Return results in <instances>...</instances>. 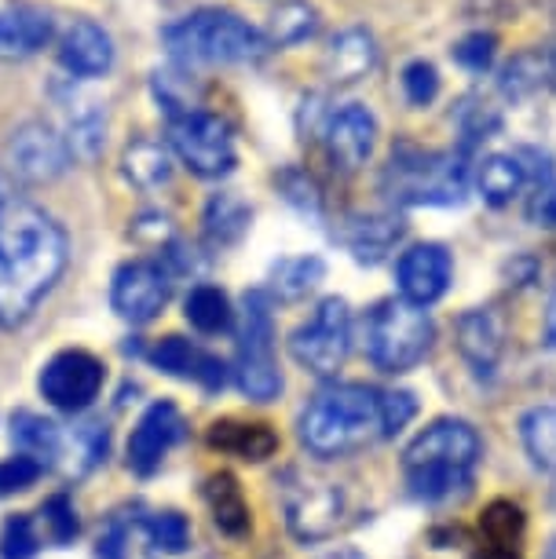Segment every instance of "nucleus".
<instances>
[{"label":"nucleus","instance_id":"nucleus-9","mask_svg":"<svg viewBox=\"0 0 556 559\" xmlns=\"http://www.w3.org/2000/svg\"><path fill=\"white\" fill-rule=\"evenodd\" d=\"M293 358L315 377H338L352 355V311L341 297H327L311 319L289 336Z\"/></svg>","mask_w":556,"mask_h":559},{"label":"nucleus","instance_id":"nucleus-1","mask_svg":"<svg viewBox=\"0 0 556 559\" xmlns=\"http://www.w3.org/2000/svg\"><path fill=\"white\" fill-rule=\"evenodd\" d=\"M67 267V235L29 198L0 202V325H23Z\"/></svg>","mask_w":556,"mask_h":559},{"label":"nucleus","instance_id":"nucleus-12","mask_svg":"<svg viewBox=\"0 0 556 559\" xmlns=\"http://www.w3.org/2000/svg\"><path fill=\"white\" fill-rule=\"evenodd\" d=\"M67 140L45 121H26L19 124L8 140V165L23 183H51L70 168Z\"/></svg>","mask_w":556,"mask_h":559},{"label":"nucleus","instance_id":"nucleus-11","mask_svg":"<svg viewBox=\"0 0 556 559\" xmlns=\"http://www.w3.org/2000/svg\"><path fill=\"white\" fill-rule=\"evenodd\" d=\"M37 388L56 409L78 414V409H88L96 403L103 388V362L88 352H59L40 369Z\"/></svg>","mask_w":556,"mask_h":559},{"label":"nucleus","instance_id":"nucleus-41","mask_svg":"<svg viewBox=\"0 0 556 559\" xmlns=\"http://www.w3.org/2000/svg\"><path fill=\"white\" fill-rule=\"evenodd\" d=\"M146 534H151V545L162 548V552H184L191 545V523L184 520L180 512H157L151 523H146Z\"/></svg>","mask_w":556,"mask_h":559},{"label":"nucleus","instance_id":"nucleus-42","mask_svg":"<svg viewBox=\"0 0 556 559\" xmlns=\"http://www.w3.org/2000/svg\"><path fill=\"white\" fill-rule=\"evenodd\" d=\"M40 515H45L48 537L59 548H67L73 537H78V512H73V504H70L67 493H56V498H48L45 504H40Z\"/></svg>","mask_w":556,"mask_h":559},{"label":"nucleus","instance_id":"nucleus-37","mask_svg":"<svg viewBox=\"0 0 556 559\" xmlns=\"http://www.w3.org/2000/svg\"><path fill=\"white\" fill-rule=\"evenodd\" d=\"M275 183H279L282 198H286L297 213H304V216H319L322 213V194H319L315 179L304 173V168H282Z\"/></svg>","mask_w":556,"mask_h":559},{"label":"nucleus","instance_id":"nucleus-46","mask_svg":"<svg viewBox=\"0 0 556 559\" xmlns=\"http://www.w3.org/2000/svg\"><path fill=\"white\" fill-rule=\"evenodd\" d=\"M125 548H129V526L125 520H110L107 531L99 534V559H125Z\"/></svg>","mask_w":556,"mask_h":559},{"label":"nucleus","instance_id":"nucleus-17","mask_svg":"<svg viewBox=\"0 0 556 559\" xmlns=\"http://www.w3.org/2000/svg\"><path fill=\"white\" fill-rule=\"evenodd\" d=\"M59 107H62V140L73 162H96L103 143H107V114L96 99L81 96L78 88L59 92Z\"/></svg>","mask_w":556,"mask_h":559},{"label":"nucleus","instance_id":"nucleus-10","mask_svg":"<svg viewBox=\"0 0 556 559\" xmlns=\"http://www.w3.org/2000/svg\"><path fill=\"white\" fill-rule=\"evenodd\" d=\"M173 297V274L157 260H129L121 263L110 282V304L125 322L143 325Z\"/></svg>","mask_w":556,"mask_h":559},{"label":"nucleus","instance_id":"nucleus-3","mask_svg":"<svg viewBox=\"0 0 556 559\" xmlns=\"http://www.w3.org/2000/svg\"><path fill=\"white\" fill-rule=\"evenodd\" d=\"M480 457H484L480 431L469 420L439 417L417 431L411 447L403 450L406 487L417 501H447L469 490Z\"/></svg>","mask_w":556,"mask_h":559},{"label":"nucleus","instance_id":"nucleus-22","mask_svg":"<svg viewBox=\"0 0 556 559\" xmlns=\"http://www.w3.org/2000/svg\"><path fill=\"white\" fill-rule=\"evenodd\" d=\"M151 362L157 369H165V373L180 377V381H194L209 388V392H220V388L227 384V366L220 362L216 355H209L202 347H194L191 341H184V336H165V341H157L151 352Z\"/></svg>","mask_w":556,"mask_h":559},{"label":"nucleus","instance_id":"nucleus-32","mask_svg":"<svg viewBox=\"0 0 556 559\" xmlns=\"http://www.w3.org/2000/svg\"><path fill=\"white\" fill-rule=\"evenodd\" d=\"M315 29H319V12H315L308 0H286V4H279L271 12L264 37L271 48H293L300 40L315 37Z\"/></svg>","mask_w":556,"mask_h":559},{"label":"nucleus","instance_id":"nucleus-4","mask_svg":"<svg viewBox=\"0 0 556 559\" xmlns=\"http://www.w3.org/2000/svg\"><path fill=\"white\" fill-rule=\"evenodd\" d=\"M381 191L392 205H461L469 191V154L425 151L403 140L385 165Z\"/></svg>","mask_w":556,"mask_h":559},{"label":"nucleus","instance_id":"nucleus-31","mask_svg":"<svg viewBox=\"0 0 556 559\" xmlns=\"http://www.w3.org/2000/svg\"><path fill=\"white\" fill-rule=\"evenodd\" d=\"M498 88L509 99H528L534 92L549 88V70H545V48H528L512 56L498 73Z\"/></svg>","mask_w":556,"mask_h":559},{"label":"nucleus","instance_id":"nucleus-18","mask_svg":"<svg viewBox=\"0 0 556 559\" xmlns=\"http://www.w3.org/2000/svg\"><path fill=\"white\" fill-rule=\"evenodd\" d=\"M59 62L70 78H103L114 67V40L92 19H73L59 40Z\"/></svg>","mask_w":556,"mask_h":559},{"label":"nucleus","instance_id":"nucleus-33","mask_svg":"<svg viewBox=\"0 0 556 559\" xmlns=\"http://www.w3.org/2000/svg\"><path fill=\"white\" fill-rule=\"evenodd\" d=\"M184 314H187V322L205 336L227 333L230 325H235V311H230L227 293L216 286H194L191 297L184 304Z\"/></svg>","mask_w":556,"mask_h":559},{"label":"nucleus","instance_id":"nucleus-38","mask_svg":"<svg viewBox=\"0 0 556 559\" xmlns=\"http://www.w3.org/2000/svg\"><path fill=\"white\" fill-rule=\"evenodd\" d=\"M450 56L461 70L469 73H487L490 62L498 56V37L495 34H484V29H476V34H465L458 40L454 48H450Z\"/></svg>","mask_w":556,"mask_h":559},{"label":"nucleus","instance_id":"nucleus-19","mask_svg":"<svg viewBox=\"0 0 556 559\" xmlns=\"http://www.w3.org/2000/svg\"><path fill=\"white\" fill-rule=\"evenodd\" d=\"M501 347H506V325L495 308H472L458 319V352L476 377H495Z\"/></svg>","mask_w":556,"mask_h":559},{"label":"nucleus","instance_id":"nucleus-39","mask_svg":"<svg viewBox=\"0 0 556 559\" xmlns=\"http://www.w3.org/2000/svg\"><path fill=\"white\" fill-rule=\"evenodd\" d=\"M403 96L411 107H428L439 96V70L428 59H411L403 67Z\"/></svg>","mask_w":556,"mask_h":559},{"label":"nucleus","instance_id":"nucleus-29","mask_svg":"<svg viewBox=\"0 0 556 559\" xmlns=\"http://www.w3.org/2000/svg\"><path fill=\"white\" fill-rule=\"evenodd\" d=\"M12 442L19 453H26V457L45 464L51 457H59L62 431L56 420L40 417L34 409H19V414H12Z\"/></svg>","mask_w":556,"mask_h":559},{"label":"nucleus","instance_id":"nucleus-26","mask_svg":"<svg viewBox=\"0 0 556 559\" xmlns=\"http://www.w3.org/2000/svg\"><path fill=\"white\" fill-rule=\"evenodd\" d=\"M249 224H253V209H249L246 198H238L230 191H220V194H213L205 202L202 230H205V241L213 249L238 246V241L249 235Z\"/></svg>","mask_w":556,"mask_h":559},{"label":"nucleus","instance_id":"nucleus-49","mask_svg":"<svg viewBox=\"0 0 556 559\" xmlns=\"http://www.w3.org/2000/svg\"><path fill=\"white\" fill-rule=\"evenodd\" d=\"M542 559H556V537H553L549 545H545V556H542Z\"/></svg>","mask_w":556,"mask_h":559},{"label":"nucleus","instance_id":"nucleus-24","mask_svg":"<svg viewBox=\"0 0 556 559\" xmlns=\"http://www.w3.org/2000/svg\"><path fill=\"white\" fill-rule=\"evenodd\" d=\"M205 442L220 453H227V457H238V461H268L275 457L279 450V436L271 431V425L264 420H213L205 431Z\"/></svg>","mask_w":556,"mask_h":559},{"label":"nucleus","instance_id":"nucleus-36","mask_svg":"<svg viewBox=\"0 0 556 559\" xmlns=\"http://www.w3.org/2000/svg\"><path fill=\"white\" fill-rule=\"evenodd\" d=\"M121 165H125V176H129L135 187H143V191L162 187L165 179H169V173H173L169 151H165L162 143H154V140H135L129 151H125Z\"/></svg>","mask_w":556,"mask_h":559},{"label":"nucleus","instance_id":"nucleus-34","mask_svg":"<svg viewBox=\"0 0 556 559\" xmlns=\"http://www.w3.org/2000/svg\"><path fill=\"white\" fill-rule=\"evenodd\" d=\"M322 274H327V263L319 257H286L271 267V293L279 300H300L319 286Z\"/></svg>","mask_w":556,"mask_h":559},{"label":"nucleus","instance_id":"nucleus-7","mask_svg":"<svg viewBox=\"0 0 556 559\" xmlns=\"http://www.w3.org/2000/svg\"><path fill=\"white\" fill-rule=\"evenodd\" d=\"M235 381L246 399L271 403L282 392V373L275 362V314H271V293L249 289L242 300V333H238Z\"/></svg>","mask_w":556,"mask_h":559},{"label":"nucleus","instance_id":"nucleus-27","mask_svg":"<svg viewBox=\"0 0 556 559\" xmlns=\"http://www.w3.org/2000/svg\"><path fill=\"white\" fill-rule=\"evenodd\" d=\"M202 498L209 504V515H213L216 531L227 534V537H246L249 534V501L238 479L230 472H216V476L205 479V490Z\"/></svg>","mask_w":556,"mask_h":559},{"label":"nucleus","instance_id":"nucleus-30","mask_svg":"<svg viewBox=\"0 0 556 559\" xmlns=\"http://www.w3.org/2000/svg\"><path fill=\"white\" fill-rule=\"evenodd\" d=\"M151 92H154L157 107L169 114V121L198 110V81L191 67H180V62H173V67H165V70H154Z\"/></svg>","mask_w":556,"mask_h":559},{"label":"nucleus","instance_id":"nucleus-8","mask_svg":"<svg viewBox=\"0 0 556 559\" xmlns=\"http://www.w3.org/2000/svg\"><path fill=\"white\" fill-rule=\"evenodd\" d=\"M169 151L180 157L184 168H191L202 179H224L238 165L235 135H230L227 121L209 110L169 121Z\"/></svg>","mask_w":556,"mask_h":559},{"label":"nucleus","instance_id":"nucleus-2","mask_svg":"<svg viewBox=\"0 0 556 559\" xmlns=\"http://www.w3.org/2000/svg\"><path fill=\"white\" fill-rule=\"evenodd\" d=\"M388 439L385 392L370 384L322 388L300 414V442L315 457H348Z\"/></svg>","mask_w":556,"mask_h":559},{"label":"nucleus","instance_id":"nucleus-23","mask_svg":"<svg viewBox=\"0 0 556 559\" xmlns=\"http://www.w3.org/2000/svg\"><path fill=\"white\" fill-rule=\"evenodd\" d=\"M377 40L370 29L348 26L341 34H333L327 56H322V70L333 84H359L366 73H374L377 67Z\"/></svg>","mask_w":556,"mask_h":559},{"label":"nucleus","instance_id":"nucleus-25","mask_svg":"<svg viewBox=\"0 0 556 559\" xmlns=\"http://www.w3.org/2000/svg\"><path fill=\"white\" fill-rule=\"evenodd\" d=\"M406 224L395 213H374V216H355L344 227V246L352 249V257L359 263H381L392 252L395 241L403 238Z\"/></svg>","mask_w":556,"mask_h":559},{"label":"nucleus","instance_id":"nucleus-47","mask_svg":"<svg viewBox=\"0 0 556 559\" xmlns=\"http://www.w3.org/2000/svg\"><path fill=\"white\" fill-rule=\"evenodd\" d=\"M542 347H545V355L556 358V297L549 300V311H545V333H542Z\"/></svg>","mask_w":556,"mask_h":559},{"label":"nucleus","instance_id":"nucleus-16","mask_svg":"<svg viewBox=\"0 0 556 559\" xmlns=\"http://www.w3.org/2000/svg\"><path fill=\"white\" fill-rule=\"evenodd\" d=\"M184 436V417L173 403H154L132 428L129 439V468L135 476H151Z\"/></svg>","mask_w":556,"mask_h":559},{"label":"nucleus","instance_id":"nucleus-21","mask_svg":"<svg viewBox=\"0 0 556 559\" xmlns=\"http://www.w3.org/2000/svg\"><path fill=\"white\" fill-rule=\"evenodd\" d=\"M56 37V19L40 4H8L0 8V56L26 59L48 48Z\"/></svg>","mask_w":556,"mask_h":559},{"label":"nucleus","instance_id":"nucleus-35","mask_svg":"<svg viewBox=\"0 0 556 559\" xmlns=\"http://www.w3.org/2000/svg\"><path fill=\"white\" fill-rule=\"evenodd\" d=\"M520 439L534 468L556 472V406H539L520 420Z\"/></svg>","mask_w":556,"mask_h":559},{"label":"nucleus","instance_id":"nucleus-15","mask_svg":"<svg viewBox=\"0 0 556 559\" xmlns=\"http://www.w3.org/2000/svg\"><path fill=\"white\" fill-rule=\"evenodd\" d=\"M322 143H327V157L338 173H359L377 146V118L363 103H348L338 114H330Z\"/></svg>","mask_w":556,"mask_h":559},{"label":"nucleus","instance_id":"nucleus-13","mask_svg":"<svg viewBox=\"0 0 556 559\" xmlns=\"http://www.w3.org/2000/svg\"><path fill=\"white\" fill-rule=\"evenodd\" d=\"M344 515V490L330 479H304L286 493V526L300 542H322L338 534Z\"/></svg>","mask_w":556,"mask_h":559},{"label":"nucleus","instance_id":"nucleus-48","mask_svg":"<svg viewBox=\"0 0 556 559\" xmlns=\"http://www.w3.org/2000/svg\"><path fill=\"white\" fill-rule=\"evenodd\" d=\"M542 48H545V70H549V92H556V40Z\"/></svg>","mask_w":556,"mask_h":559},{"label":"nucleus","instance_id":"nucleus-28","mask_svg":"<svg viewBox=\"0 0 556 559\" xmlns=\"http://www.w3.org/2000/svg\"><path fill=\"white\" fill-rule=\"evenodd\" d=\"M528 183H531V173L520 154H490L476 168V191L495 209L509 205Z\"/></svg>","mask_w":556,"mask_h":559},{"label":"nucleus","instance_id":"nucleus-44","mask_svg":"<svg viewBox=\"0 0 556 559\" xmlns=\"http://www.w3.org/2000/svg\"><path fill=\"white\" fill-rule=\"evenodd\" d=\"M417 417V399L411 392H385V428L388 439L400 436V431Z\"/></svg>","mask_w":556,"mask_h":559},{"label":"nucleus","instance_id":"nucleus-43","mask_svg":"<svg viewBox=\"0 0 556 559\" xmlns=\"http://www.w3.org/2000/svg\"><path fill=\"white\" fill-rule=\"evenodd\" d=\"M40 472H45V464L26 457V453H15V457L0 461V498L34 487V483L40 479Z\"/></svg>","mask_w":556,"mask_h":559},{"label":"nucleus","instance_id":"nucleus-20","mask_svg":"<svg viewBox=\"0 0 556 559\" xmlns=\"http://www.w3.org/2000/svg\"><path fill=\"white\" fill-rule=\"evenodd\" d=\"M528 515L517 501H490L476 523V559H523Z\"/></svg>","mask_w":556,"mask_h":559},{"label":"nucleus","instance_id":"nucleus-40","mask_svg":"<svg viewBox=\"0 0 556 559\" xmlns=\"http://www.w3.org/2000/svg\"><path fill=\"white\" fill-rule=\"evenodd\" d=\"M40 548V534L29 515H12L0 531V559H34Z\"/></svg>","mask_w":556,"mask_h":559},{"label":"nucleus","instance_id":"nucleus-45","mask_svg":"<svg viewBox=\"0 0 556 559\" xmlns=\"http://www.w3.org/2000/svg\"><path fill=\"white\" fill-rule=\"evenodd\" d=\"M528 216H531V224H534V227H549V230H556V183L539 187V194L531 198Z\"/></svg>","mask_w":556,"mask_h":559},{"label":"nucleus","instance_id":"nucleus-6","mask_svg":"<svg viewBox=\"0 0 556 559\" xmlns=\"http://www.w3.org/2000/svg\"><path fill=\"white\" fill-rule=\"evenodd\" d=\"M366 355L377 369L385 373H411L414 366H422L436 341V325L428 319L425 308L388 297L374 304V311L366 314Z\"/></svg>","mask_w":556,"mask_h":559},{"label":"nucleus","instance_id":"nucleus-5","mask_svg":"<svg viewBox=\"0 0 556 559\" xmlns=\"http://www.w3.org/2000/svg\"><path fill=\"white\" fill-rule=\"evenodd\" d=\"M173 62L198 67V62H257L271 48L257 26L227 8H198L162 34Z\"/></svg>","mask_w":556,"mask_h":559},{"label":"nucleus","instance_id":"nucleus-14","mask_svg":"<svg viewBox=\"0 0 556 559\" xmlns=\"http://www.w3.org/2000/svg\"><path fill=\"white\" fill-rule=\"evenodd\" d=\"M450 278H454V260H450L447 246H439V241H422V246L406 249L400 263H395L400 297L417 304V308H428V304L443 297L450 289Z\"/></svg>","mask_w":556,"mask_h":559}]
</instances>
